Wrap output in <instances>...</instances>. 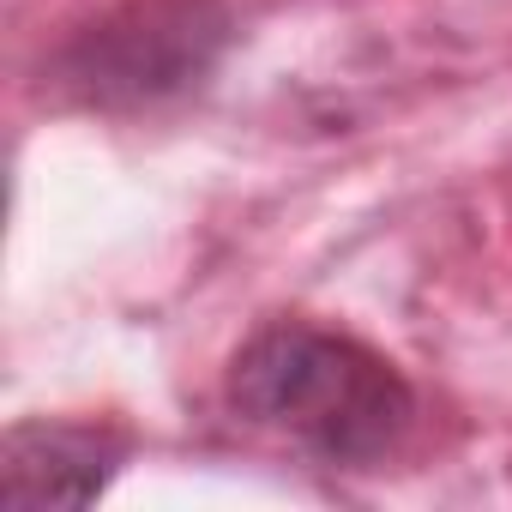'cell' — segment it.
I'll return each instance as SVG.
<instances>
[{
  "label": "cell",
  "instance_id": "6da1fadb",
  "mask_svg": "<svg viewBox=\"0 0 512 512\" xmlns=\"http://www.w3.org/2000/svg\"><path fill=\"white\" fill-rule=\"evenodd\" d=\"M229 404L326 464H380L416 422L410 380L362 338L326 326H266L229 368Z\"/></svg>",
  "mask_w": 512,
  "mask_h": 512
},
{
  "label": "cell",
  "instance_id": "7a4b0ae2",
  "mask_svg": "<svg viewBox=\"0 0 512 512\" xmlns=\"http://www.w3.org/2000/svg\"><path fill=\"white\" fill-rule=\"evenodd\" d=\"M115 440L61 422H19L7 434V476L0 494L13 506H85L115 476Z\"/></svg>",
  "mask_w": 512,
  "mask_h": 512
}]
</instances>
